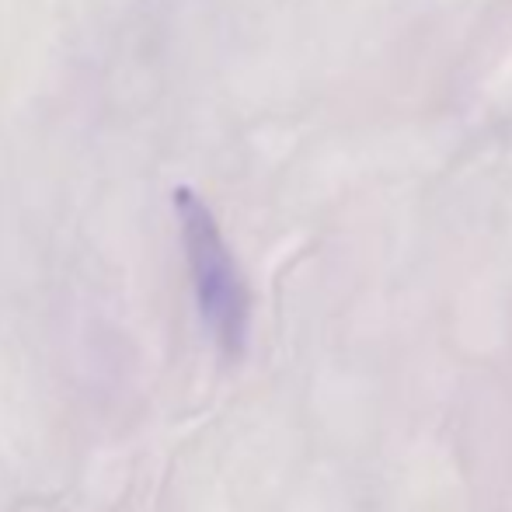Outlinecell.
Listing matches in <instances>:
<instances>
[{
    "label": "cell",
    "instance_id": "cell-1",
    "mask_svg": "<svg viewBox=\"0 0 512 512\" xmlns=\"http://www.w3.org/2000/svg\"><path fill=\"white\" fill-rule=\"evenodd\" d=\"M175 213L178 227H182L185 262H189V276L196 286L199 314H203L216 345L237 356L248 338V290H244L234 255L223 241L216 216L185 185L175 189Z\"/></svg>",
    "mask_w": 512,
    "mask_h": 512
}]
</instances>
